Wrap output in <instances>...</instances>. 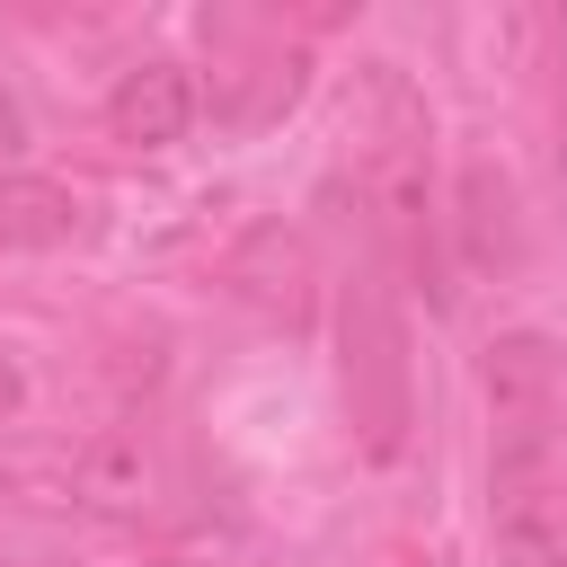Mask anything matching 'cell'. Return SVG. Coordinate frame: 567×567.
<instances>
[{
	"instance_id": "obj_1",
	"label": "cell",
	"mask_w": 567,
	"mask_h": 567,
	"mask_svg": "<svg viewBox=\"0 0 567 567\" xmlns=\"http://www.w3.org/2000/svg\"><path fill=\"white\" fill-rule=\"evenodd\" d=\"M354 177H363V213H372L381 257L416 292H443V213H434L425 106L408 97V80L390 62H372V80H363V151H354Z\"/></svg>"
},
{
	"instance_id": "obj_2",
	"label": "cell",
	"mask_w": 567,
	"mask_h": 567,
	"mask_svg": "<svg viewBox=\"0 0 567 567\" xmlns=\"http://www.w3.org/2000/svg\"><path fill=\"white\" fill-rule=\"evenodd\" d=\"M346 399H354L363 443L390 461L408 434V346H399V310H390L381 275L346 284Z\"/></svg>"
},
{
	"instance_id": "obj_3",
	"label": "cell",
	"mask_w": 567,
	"mask_h": 567,
	"mask_svg": "<svg viewBox=\"0 0 567 567\" xmlns=\"http://www.w3.org/2000/svg\"><path fill=\"white\" fill-rule=\"evenodd\" d=\"M186 115H195V80H186L177 62H133V71L115 80V97H106L115 142H133V151H168V142L186 133Z\"/></svg>"
},
{
	"instance_id": "obj_4",
	"label": "cell",
	"mask_w": 567,
	"mask_h": 567,
	"mask_svg": "<svg viewBox=\"0 0 567 567\" xmlns=\"http://www.w3.org/2000/svg\"><path fill=\"white\" fill-rule=\"evenodd\" d=\"M80 230H89V204L62 177H35V168L0 177V248H62Z\"/></svg>"
},
{
	"instance_id": "obj_5",
	"label": "cell",
	"mask_w": 567,
	"mask_h": 567,
	"mask_svg": "<svg viewBox=\"0 0 567 567\" xmlns=\"http://www.w3.org/2000/svg\"><path fill=\"white\" fill-rule=\"evenodd\" d=\"M89 505H106V514H142L151 505V487H159V461H151V434L142 425H115L97 452H89Z\"/></svg>"
},
{
	"instance_id": "obj_6",
	"label": "cell",
	"mask_w": 567,
	"mask_h": 567,
	"mask_svg": "<svg viewBox=\"0 0 567 567\" xmlns=\"http://www.w3.org/2000/svg\"><path fill=\"white\" fill-rule=\"evenodd\" d=\"M461 230H470V257L478 266L514 257V195H505V177H487V168L461 177Z\"/></svg>"
},
{
	"instance_id": "obj_7",
	"label": "cell",
	"mask_w": 567,
	"mask_h": 567,
	"mask_svg": "<svg viewBox=\"0 0 567 567\" xmlns=\"http://www.w3.org/2000/svg\"><path fill=\"white\" fill-rule=\"evenodd\" d=\"M9 151H18V115H9V97H0V177H9Z\"/></svg>"
},
{
	"instance_id": "obj_8",
	"label": "cell",
	"mask_w": 567,
	"mask_h": 567,
	"mask_svg": "<svg viewBox=\"0 0 567 567\" xmlns=\"http://www.w3.org/2000/svg\"><path fill=\"white\" fill-rule=\"evenodd\" d=\"M9 408H18V363L0 354V416H9Z\"/></svg>"
}]
</instances>
